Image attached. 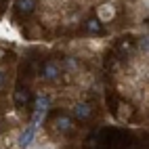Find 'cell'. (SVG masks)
I'll list each match as a JSON object with an SVG mask.
<instances>
[{"label": "cell", "mask_w": 149, "mask_h": 149, "mask_svg": "<svg viewBox=\"0 0 149 149\" xmlns=\"http://www.w3.org/2000/svg\"><path fill=\"white\" fill-rule=\"evenodd\" d=\"M6 53H4V48H0V61H2V57H4Z\"/></svg>", "instance_id": "cell-14"}, {"label": "cell", "mask_w": 149, "mask_h": 149, "mask_svg": "<svg viewBox=\"0 0 149 149\" xmlns=\"http://www.w3.org/2000/svg\"><path fill=\"white\" fill-rule=\"evenodd\" d=\"M48 105H51V99L48 97H38L36 99V109H40V111H46Z\"/></svg>", "instance_id": "cell-11"}, {"label": "cell", "mask_w": 149, "mask_h": 149, "mask_svg": "<svg viewBox=\"0 0 149 149\" xmlns=\"http://www.w3.org/2000/svg\"><path fill=\"white\" fill-rule=\"evenodd\" d=\"M40 76L44 78L46 82H55L59 76H61V67H59L57 61H46L40 69Z\"/></svg>", "instance_id": "cell-2"}, {"label": "cell", "mask_w": 149, "mask_h": 149, "mask_svg": "<svg viewBox=\"0 0 149 149\" xmlns=\"http://www.w3.org/2000/svg\"><path fill=\"white\" fill-rule=\"evenodd\" d=\"M116 17V6L113 4H101V6H97V21H101V23H107V21H111V19Z\"/></svg>", "instance_id": "cell-4"}, {"label": "cell", "mask_w": 149, "mask_h": 149, "mask_svg": "<svg viewBox=\"0 0 149 149\" xmlns=\"http://www.w3.org/2000/svg\"><path fill=\"white\" fill-rule=\"evenodd\" d=\"M116 48H118V55H120V57H128L132 53V48H134V42L130 40V38H122Z\"/></svg>", "instance_id": "cell-8"}, {"label": "cell", "mask_w": 149, "mask_h": 149, "mask_svg": "<svg viewBox=\"0 0 149 149\" xmlns=\"http://www.w3.org/2000/svg\"><path fill=\"white\" fill-rule=\"evenodd\" d=\"M2 128H4V124H2V120H0V132H2Z\"/></svg>", "instance_id": "cell-15"}, {"label": "cell", "mask_w": 149, "mask_h": 149, "mask_svg": "<svg viewBox=\"0 0 149 149\" xmlns=\"http://www.w3.org/2000/svg\"><path fill=\"white\" fill-rule=\"evenodd\" d=\"M4 86H6V72H4V69H0V91H2Z\"/></svg>", "instance_id": "cell-13"}, {"label": "cell", "mask_w": 149, "mask_h": 149, "mask_svg": "<svg viewBox=\"0 0 149 149\" xmlns=\"http://www.w3.org/2000/svg\"><path fill=\"white\" fill-rule=\"evenodd\" d=\"M36 6H38L36 0H17V2H15V11H17V15H21V17H29L36 11Z\"/></svg>", "instance_id": "cell-3"}, {"label": "cell", "mask_w": 149, "mask_h": 149, "mask_svg": "<svg viewBox=\"0 0 149 149\" xmlns=\"http://www.w3.org/2000/svg\"><path fill=\"white\" fill-rule=\"evenodd\" d=\"M116 116H118V120H120V122H128V118L132 116V105H128V103H120V105H118Z\"/></svg>", "instance_id": "cell-10"}, {"label": "cell", "mask_w": 149, "mask_h": 149, "mask_svg": "<svg viewBox=\"0 0 149 149\" xmlns=\"http://www.w3.org/2000/svg\"><path fill=\"white\" fill-rule=\"evenodd\" d=\"M84 29H86V34H103V23L101 21H97V19H88V21L84 23Z\"/></svg>", "instance_id": "cell-9"}, {"label": "cell", "mask_w": 149, "mask_h": 149, "mask_svg": "<svg viewBox=\"0 0 149 149\" xmlns=\"http://www.w3.org/2000/svg\"><path fill=\"white\" fill-rule=\"evenodd\" d=\"M74 116L78 120H91L93 116V105L91 103H76L74 105Z\"/></svg>", "instance_id": "cell-5"}, {"label": "cell", "mask_w": 149, "mask_h": 149, "mask_svg": "<svg viewBox=\"0 0 149 149\" xmlns=\"http://www.w3.org/2000/svg\"><path fill=\"white\" fill-rule=\"evenodd\" d=\"M65 65H67L69 69H72V72H74V69H78V63H76V59H72V57H67V59H65Z\"/></svg>", "instance_id": "cell-12"}, {"label": "cell", "mask_w": 149, "mask_h": 149, "mask_svg": "<svg viewBox=\"0 0 149 149\" xmlns=\"http://www.w3.org/2000/svg\"><path fill=\"white\" fill-rule=\"evenodd\" d=\"M34 136H36V126H32L29 124L25 130H23V134L19 136V147H23V149H27L29 145L34 143Z\"/></svg>", "instance_id": "cell-6"}, {"label": "cell", "mask_w": 149, "mask_h": 149, "mask_svg": "<svg viewBox=\"0 0 149 149\" xmlns=\"http://www.w3.org/2000/svg\"><path fill=\"white\" fill-rule=\"evenodd\" d=\"M13 101H15L17 107H25L27 101H29V91H27L25 86H19L17 91H15V95H13Z\"/></svg>", "instance_id": "cell-7"}, {"label": "cell", "mask_w": 149, "mask_h": 149, "mask_svg": "<svg viewBox=\"0 0 149 149\" xmlns=\"http://www.w3.org/2000/svg\"><path fill=\"white\" fill-rule=\"evenodd\" d=\"M74 120L69 116H65V113H57L55 118H53V128L57 132H61V134H69L74 130Z\"/></svg>", "instance_id": "cell-1"}]
</instances>
